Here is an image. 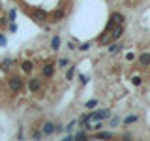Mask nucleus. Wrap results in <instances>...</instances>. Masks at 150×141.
<instances>
[{
	"mask_svg": "<svg viewBox=\"0 0 150 141\" xmlns=\"http://www.w3.org/2000/svg\"><path fill=\"white\" fill-rule=\"evenodd\" d=\"M88 117H90V122L94 120H109L111 119V111L109 109H96V111H90L88 113Z\"/></svg>",
	"mask_w": 150,
	"mask_h": 141,
	"instance_id": "f257e3e1",
	"label": "nucleus"
},
{
	"mask_svg": "<svg viewBox=\"0 0 150 141\" xmlns=\"http://www.w3.org/2000/svg\"><path fill=\"white\" fill-rule=\"evenodd\" d=\"M23 87H25V83H23V79L19 77V75H13V77L8 79V88L11 92H21Z\"/></svg>",
	"mask_w": 150,
	"mask_h": 141,
	"instance_id": "f03ea898",
	"label": "nucleus"
},
{
	"mask_svg": "<svg viewBox=\"0 0 150 141\" xmlns=\"http://www.w3.org/2000/svg\"><path fill=\"white\" fill-rule=\"evenodd\" d=\"M122 51H124V41H120V40H116V41H111V43L107 45V53H109L111 56H116V55H120Z\"/></svg>",
	"mask_w": 150,
	"mask_h": 141,
	"instance_id": "7ed1b4c3",
	"label": "nucleus"
},
{
	"mask_svg": "<svg viewBox=\"0 0 150 141\" xmlns=\"http://www.w3.org/2000/svg\"><path fill=\"white\" fill-rule=\"evenodd\" d=\"M26 87H28V90H30L32 94H38L41 90V87H43V83H41L40 77H30L28 83H26Z\"/></svg>",
	"mask_w": 150,
	"mask_h": 141,
	"instance_id": "20e7f679",
	"label": "nucleus"
},
{
	"mask_svg": "<svg viewBox=\"0 0 150 141\" xmlns=\"http://www.w3.org/2000/svg\"><path fill=\"white\" fill-rule=\"evenodd\" d=\"M139 120H141V115H139V113H129V115H126L124 119L120 120V126H126V128H128V126L137 124Z\"/></svg>",
	"mask_w": 150,
	"mask_h": 141,
	"instance_id": "39448f33",
	"label": "nucleus"
},
{
	"mask_svg": "<svg viewBox=\"0 0 150 141\" xmlns=\"http://www.w3.org/2000/svg\"><path fill=\"white\" fill-rule=\"evenodd\" d=\"M53 75H54V62H53V60H49V62H45L43 68H41V77L51 79Z\"/></svg>",
	"mask_w": 150,
	"mask_h": 141,
	"instance_id": "423d86ee",
	"label": "nucleus"
},
{
	"mask_svg": "<svg viewBox=\"0 0 150 141\" xmlns=\"http://www.w3.org/2000/svg\"><path fill=\"white\" fill-rule=\"evenodd\" d=\"M135 58H137V64L141 66V68H148V66H150V53H148V51L139 53Z\"/></svg>",
	"mask_w": 150,
	"mask_h": 141,
	"instance_id": "0eeeda50",
	"label": "nucleus"
},
{
	"mask_svg": "<svg viewBox=\"0 0 150 141\" xmlns=\"http://www.w3.org/2000/svg\"><path fill=\"white\" fill-rule=\"evenodd\" d=\"M41 134H43V137L47 135H54V122L53 120H45L43 124H41Z\"/></svg>",
	"mask_w": 150,
	"mask_h": 141,
	"instance_id": "6e6552de",
	"label": "nucleus"
},
{
	"mask_svg": "<svg viewBox=\"0 0 150 141\" xmlns=\"http://www.w3.org/2000/svg\"><path fill=\"white\" fill-rule=\"evenodd\" d=\"M32 17H34L36 23H45L47 19H49V13H47L45 9H34V11H32Z\"/></svg>",
	"mask_w": 150,
	"mask_h": 141,
	"instance_id": "1a4fd4ad",
	"label": "nucleus"
},
{
	"mask_svg": "<svg viewBox=\"0 0 150 141\" xmlns=\"http://www.w3.org/2000/svg\"><path fill=\"white\" fill-rule=\"evenodd\" d=\"M124 32H126V25H116V26H115V28L111 30V40H112V41L120 40Z\"/></svg>",
	"mask_w": 150,
	"mask_h": 141,
	"instance_id": "9d476101",
	"label": "nucleus"
},
{
	"mask_svg": "<svg viewBox=\"0 0 150 141\" xmlns=\"http://www.w3.org/2000/svg\"><path fill=\"white\" fill-rule=\"evenodd\" d=\"M92 137H96V139H112L115 134H112L111 130H98V132H92Z\"/></svg>",
	"mask_w": 150,
	"mask_h": 141,
	"instance_id": "9b49d317",
	"label": "nucleus"
},
{
	"mask_svg": "<svg viewBox=\"0 0 150 141\" xmlns=\"http://www.w3.org/2000/svg\"><path fill=\"white\" fill-rule=\"evenodd\" d=\"M98 45H101V47H107V45H109L111 43V32H101V34L100 36H98Z\"/></svg>",
	"mask_w": 150,
	"mask_h": 141,
	"instance_id": "f8f14e48",
	"label": "nucleus"
},
{
	"mask_svg": "<svg viewBox=\"0 0 150 141\" xmlns=\"http://www.w3.org/2000/svg\"><path fill=\"white\" fill-rule=\"evenodd\" d=\"M111 19L116 23V25H126V15L122 11H112L111 13Z\"/></svg>",
	"mask_w": 150,
	"mask_h": 141,
	"instance_id": "ddd939ff",
	"label": "nucleus"
},
{
	"mask_svg": "<svg viewBox=\"0 0 150 141\" xmlns=\"http://www.w3.org/2000/svg\"><path fill=\"white\" fill-rule=\"evenodd\" d=\"M60 45H62V40H60L58 34H54L53 38H51V49L56 53V51H60Z\"/></svg>",
	"mask_w": 150,
	"mask_h": 141,
	"instance_id": "4468645a",
	"label": "nucleus"
},
{
	"mask_svg": "<svg viewBox=\"0 0 150 141\" xmlns=\"http://www.w3.org/2000/svg\"><path fill=\"white\" fill-rule=\"evenodd\" d=\"M64 17H66V9H56L53 15H51V21H53V23H60Z\"/></svg>",
	"mask_w": 150,
	"mask_h": 141,
	"instance_id": "2eb2a0df",
	"label": "nucleus"
},
{
	"mask_svg": "<svg viewBox=\"0 0 150 141\" xmlns=\"http://www.w3.org/2000/svg\"><path fill=\"white\" fill-rule=\"evenodd\" d=\"M21 70L25 73H32V70H34V62H32V60H23V62H21Z\"/></svg>",
	"mask_w": 150,
	"mask_h": 141,
	"instance_id": "dca6fc26",
	"label": "nucleus"
},
{
	"mask_svg": "<svg viewBox=\"0 0 150 141\" xmlns=\"http://www.w3.org/2000/svg\"><path fill=\"white\" fill-rule=\"evenodd\" d=\"M120 117L118 115H115V117H111V120H109V126H111V128H118V126H120Z\"/></svg>",
	"mask_w": 150,
	"mask_h": 141,
	"instance_id": "f3484780",
	"label": "nucleus"
},
{
	"mask_svg": "<svg viewBox=\"0 0 150 141\" xmlns=\"http://www.w3.org/2000/svg\"><path fill=\"white\" fill-rule=\"evenodd\" d=\"M56 64H58V68H62V70H64V68H68V66L71 64V62H69V58H66V56H60Z\"/></svg>",
	"mask_w": 150,
	"mask_h": 141,
	"instance_id": "a211bd4d",
	"label": "nucleus"
},
{
	"mask_svg": "<svg viewBox=\"0 0 150 141\" xmlns=\"http://www.w3.org/2000/svg\"><path fill=\"white\" fill-rule=\"evenodd\" d=\"M86 135H88V132L83 128V130H79V132L73 134V139H86Z\"/></svg>",
	"mask_w": 150,
	"mask_h": 141,
	"instance_id": "6ab92c4d",
	"label": "nucleus"
},
{
	"mask_svg": "<svg viewBox=\"0 0 150 141\" xmlns=\"http://www.w3.org/2000/svg\"><path fill=\"white\" fill-rule=\"evenodd\" d=\"M90 47H92V41H84V43H79V45H77V51L84 53V51H88Z\"/></svg>",
	"mask_w": 150,
	"mask_h": 141,
	"instance_id": "aec40b11",
	"label": "nucleus"
},
{
	"mask_svg": "<svg viewBox=\"0 0 150 141\" xmlns=\"http://www.w3.org/2000/svg\"><path fill=\"white\" fill-rule=\"evenodd\" d=\"M131 85L133 87H141L143 85V77L141 75H131Z\"/></svg>",
	"mask_w": 150,
	"mask_h": 141,
	"instance_id": "412c9836",
	"label": "nucleus"
},
{
	"mask_svg": "<svg viewBox=\"0 0 150 141\" xmlns=\"http://www.w3.org/2000/svg\"><path fill=\"white\" fill-rule=\"evenodd\" d=\"M73 75H75V64H71V66L68 68V72H66V79H68V81H71Z\"/></svg>",
	"mask_w": 150,
	"mask_h": 141,
	"instance_id": "4be33fe9",
	"label": "nucleus"
},
{
	"mask_svg": "<svg viewBox=\"0 0 150 141\" xmlns=\"http://www.w3.org/2000/svg\"><path fill=\"white\" fill-rule=\"evenodd\" d=\"M75 126H77V120H69L68 122V126H66V132H68V134H73V130H75Z\"/></svg>",
	"mask_w": 150,
	"mask_h": 141,
	"instance_id": "5701e85b",
	"label": "nucleus"
},
{
	"mask_svg": "<svg viewBox=\"0 0 150 141\" xmlns=\"http://www.w3.org/2000/svg\"><path fill=\"white\" fill-rule=\"evenodd\" d=\"M84 107H86V109H96V107H98V100H94V98L88 100L86 103H84Z\"/></svg>",
	"mask_w": 150,
	"mask_h": 141,
	"instance_id": "b1692460",
	"label": "nucleus"
},
{
	"mask_svg": "<svg viewBox=\"0 0 150 141\" xmlns=\"http://www.w3.org/2000/svg\"><path fill=\"white\" fill-rule=\"evenodd\" d=\"M115 26H116V23H115V21H112V19L109 17V23L105 25V28H103V32H111V30H112Z\"/></svg>",
	"mask_w": 150,
	"mask_h": 141,
	"instance_id": "393cba45",
	"label": "nucleus"
},
{
	"mask_svg": "<svg viewBox=\"0 0 150 141\" xmlns=\"http://www.w3.org/2000/svg\"><path fill=\"white\" fill-rule=\"evenodd\" d=\"M13 66V60L11 58H6V60H2V70H9Z\"/></svg>",
	"mask_w": 150,
	"mask_h": 141,
	"instance_id": "a878e982",
	"label": "nucleus"
},
{
	"mask_svg": "<svg viewBox=\"0 0 150 141\" xmlns=\"http://www.w3.org/2000/svg\"><path fill=\"white\" fill-rule=\"evenodd\" d=\"M135 56H137V55H135L133 51H129V53H126L124 58H126V62H133V60H135Z\"/></svg>",
	"mask_w": 150,
	"mask_h": 141,
	"instance_id": "bb28decb",
	"label": "nucleus"
},
{
	"mask_svg": "<svg viewBox=\"0 0 150 141\" xmlns=\"http://www.w3.org/2000/svg\"><path fill=\"white\" fill-rule=\"evenodd\" d=\"M41 137H43L41 130H32V139H41Z\"/></svg>",
	"mask_w": 150,
	"mask_h": 141,
	"instance_id": "cd10ccee",
	"label": "nucleus"
},
{
	"mask_svg": "<svg viewBox=\"0 0 150 141\" xmlns=\"http://www.w3.org/2000/svg\"><path fill=\"white\" fill-rule=\"evenodd\" d=\"M77 45H79V43H77V40H75V41H73V40H71V41H68V49H69V51H75V49H77Z\"/></svg>",
	"mask_w": 150,
	"mask_h": 141,
	"instance_id": "c85d7f7f",
	"label": "nucleus"
},
{
	"mask_svg": "<svg viewBox=\"0 0 150 141\" xmlns=\"http://www.w3.org/2000/svg\"><path fill=\"white\" fill-rule=\"evenodd\" d=\"M131 137H133L131 132H122V134H120V139H131Z\"/></svg>",
	"mask_w": 150,
	"mask_h": 141,
	"instance_id": "c756f323",
	"label": "nucleus"
},
{
	"mask_svg": "<svg viewBox=\"0 0 150 141\" xmlns=\"http://www.w3.org/2000/svg\"><path fill=\"white\" fill-rule=\"evenodd\" d=\"M79 81H81V85H86L90 81V77H88V75H79Z\"/></svg>",
	"mask_w": 150,
	"mask_h": 141,
	"instance_id": "7c9ffc66",
	"label": "nucleus"
},
{
	"mask_svg": "<svg viewBox=\"0 0 150 141\" xmlns=\"http://www.w3.org/2000/svg\"><path fill=\"white\" fill-rule=\"evenodd\" d=\"M15 15H17V11L11 9V11H9V21H15Z\"/></svg>",
	"mask_w": 150,
	"mask_h": 141,
	"instance_id": "2f4dec72",
	"label": "nucleus"
},
{
	"mask_svg": "<svg viewBox=\"0 0 150 141\" xmlns=\"http://www.w3.org/2000/svg\"><path fill=\"white\" fill-rule=\"evenodd\" d=\"M0 43H6V40H4V36H0Z\"/></svg>",
	"mask_w": 150,
	"mask_h": 141,
	"instance_id": "473e14b6",
	"label": "nucleus"
}]
</instances>
